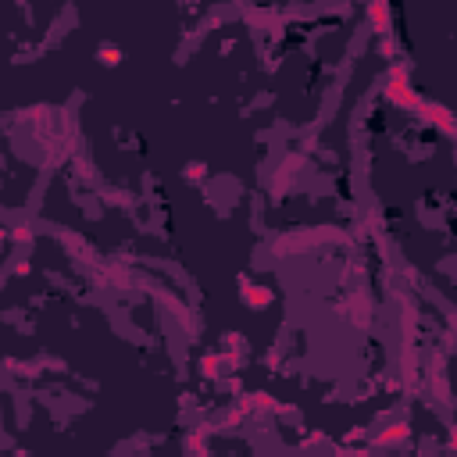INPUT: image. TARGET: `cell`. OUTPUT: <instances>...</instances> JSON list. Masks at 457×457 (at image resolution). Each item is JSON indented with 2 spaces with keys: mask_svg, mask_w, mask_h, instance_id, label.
I'll return each mask as SVG.
<instances>
[{
  "mask_svg": "<svg viewBox=\"0 0 457 457\" xmlns=\"http://www.w3.org/2000/svg\"><path fill=\"white\" fill-rule=\"evenodd\" d=\"M386 100H389L393 107H400V111H418V107H422L425 97L411 86V75H408L404 65H393V68L386 72Z\"/></svg>",
  "mask_w": 457,
  "mask_h": 457,
  "instance_id": "1",
  "label": "cell"
},
{
  "mask_svg": "<svg viewBox=\"0 0 457 457\" xmlns=\"http://www.w3.org/2000/svg\"><path fill=\"white\" fill-rule=\"evenodd\" d=\"M418 114H422V122L432 126L439 136H453V133H457V122H453L450 107H443V104H436V100H422Z\"/></svg>",
  "mask_w": 457,
  "mask_h": 457,
  "instance_id": "2",
  "label": "cell"
},
{
  "mask_svg": "<svg viewBox=\"0 0 457 457\" xmlns=\"http://www.w3.org/2000/svg\"><path fill=\"white\" fill-rule=\"evenodd\" d=\"M282 404L272 396V393H264V389H254V393H243L240 396V404H236V411H243V415H250V411H279Z\"/></svg>",
  "mask_w": 457,
  "mask_h": 457,
  "instance_id": "3",
  "label": "cell"
},
{
  "mask_svg": "<svg viewBox=\"0 0 457 457\" xmlns=\"http://www.w3.org/2000/svg\"><path fill=\"white\" fill-rule=\"evenodd\" d=\"M408 436H411V425H408V422H389L386 429H379V432L372 436V443H375V446H400Z\"/></svg>",
  "mask_w": 457,
  "mask_h": 457,
  "instance_id": "4",
  "label": "cell"
},
{
  "mask_svg": "<svg viewBox=\"0 0 457 457\" xmlns=\"http://www.w3.org/2000/svg\"><path fill=\"white\" fill-rule=\"evenodd\" d=\"M240 293H243V304H247V307H257V311H264V307L275 300V293L268 290V286H257V282H247V279H243V286H240Z\"/></svg>",
  "mask_w": 457,
  "mask_h": 457,
  "instance_id": "5",
  "label": "cell"
},
{
  "mask_svg": "<svg viewBox=\"0 0 457 457\" xmlns=\"http://www.w3.org/2000/svg\"><path fill=\"white\" fill-rule=\"evenodd\" d=\"M368 22H372L375 32L389 36V32H393V8H389V4H372V8H368Z\"/></svg>",
  "mask_w": 457,
  "mask_h": 457,
  "instance_id": "6",
  "label": "cell"
},
{
  "mask_svg": "<svg viewBox=\"0 0 457 457\" xmlns=\"http://www.w3.org/2000/svg\"><path fill=\"white\" fill-rule=\"evenodd\" d=\"M197 368H200V375H204V379H218V375H221V368H225V354H204Z\"/></svg>",
  "mask_w": 457,
  "mask_h": 457,
  "instance_id": "7",
  "label": "cell"
},
{
  "mask_svg": "<svg viewBox=\"0 0 457 457\" xmlns=\"http://www.w3.org/2000/svg\"><path fill=\"white\" fill-rule=\"evenodd\" d=\"M186 453L190 457H207V429H193L186 436Z\"/></svg>",
  "mask_w": 457,
  "mask_h": 457,
  "instance_id": "8",
  "label": "cell"
},
{
  "mask_svg": "<svg viewBox=\"0 0 457 457\" xmlns=\"http://www.w3.org/2000/svg\"><path fill=\"white\" fill-rule=\"evenodd\" d=\"M11 240H15V243H32V228H29V225H18L15 233H11Z\"/></svg>",
  "mask_w": 457,
  "mask_h": 457,
  "instance_id": "9",
  "label": "cell"
},
{
  "mask_svg": "<svg viewBox=\"0 0 457 457\" xmlns=\"http://www.w3.org/2000/svg\"><path fill=\"white\" fill-rule=\"evenodd\" d=\"M379 50H382L386 57H393V54H396V43H393L389 36H382V43H379Z\"/></svg>",
  "mask_w": 457,
  "mask_h": 457,
  "instance_id": "10",
  "label": "cell"
},
{
  "mask_svg": "<svg viewBox=\"0 0 457 457\" xmlns=\"http://www.w3.org/2000/svg\"><path fill=\"white\" fill-rule=\"evenodd\" d=\"M243 418H247V415H243V411H228V415H225V418H221V422H225V425H240V422H243Z\"/></svg>",
  "mask_w": 457,
  "mask_h": 457,
  "instance_id": "11",
  "label": "cell"
},
{
  "mask_svg": "<svg viewBox=\"0 0 457 457\" xmlns=\"http://www.w3.org/2000/svg\"><path fill=\"white\" fill-rule=\"evenodd\" d=\"M104 65H118V50H111V47H104Z\"/></svg>",
  "mask_w": 457,
  "mask_h": 457,
  "instance_id": "12",
  "label": "cell"
},
{
  "mask_svg": "<svg viewBox=\"0 0 457 457\" xmlns=\"http://www.w3.org/2000/svg\"><path fill=\"white\" fill-rule=\"evenodd\" d=\"M15 457H29V453H25V450H18V453H15Z\"/></svg>",
  "mask_w": 457,
  "mask_h": 457,
  "instance_id": "13",
  "label": "cell"
}]
</instances>
